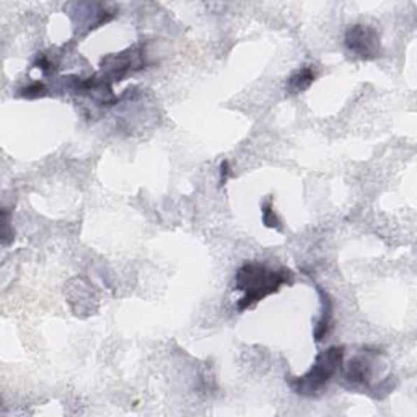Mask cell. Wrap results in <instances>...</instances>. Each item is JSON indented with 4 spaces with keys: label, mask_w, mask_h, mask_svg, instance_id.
<instances>
[{
    "label": "cell",
    "mask_w": 417,
    "mask_h": 417,
    "mask_svg": "<svg viewBox=\"0 0 417 417\" xmlns=\"http://www.w3.org/2000/svg\"><path fill=\"white\" fill-rule=\"evenodd\" d=\"M294 282V272L290 269H271L261 262H245L238 267L233 289L241 290L243 297L238 300V310L245 311L266 297L281 290L282 285Z\"/></svg>",
    "instance_id": "1"
},
{
    "label": "cell",
    "mask_w": 417,
    "mask_h": 417,
    "mask_svg": "<svg viewBox=\"0 0 417 417\" xmlns=\"http://www.w3.org/2000/svg\"><path fill=\"white\" fill-rule=\"evenodd\" d=\"M342 359H344V347L332 346L316 355L315 364L311 365V369L305 375L297 376V379L287 376V383L297 395L315 396L337 374V370L342 365Z\"/></svg>",
    "instance_id": "2"
},
{
    "label": "cell",
    "mask_w": 417,
    "mask_h": 417,
    "mask_svg": "<svg viewBox=\"0 0 417 417\" xmlns=\"http://www.w3.org/2000/svg\"><path fill=\"white\" fill-rule=\"evenodd\" d=\"M344 44L347 51L359 59H365V61L376 59L381 52L379 31L367 24H354V27L347 28Z\"/></svg>",
    "instance_id": "3"
},
{
    "label": "cell",
    "mask_w": 417,
    "mask_h": 417,
    "mask_svg": "<svg viewBox=\"0 0 417 417\" xmlns=\"http://www.w3.org/2000/svg\"><path fill=\"white\" fill-rule=\"evenodd\" d=\"M346 380L351 381L352 385L369 386L372 380V357L369 352L349 362L346 370Z\"/></svg>",
    "instance_id": "4"
},
{
    "label": "cell",
    "mask_w": 417,
    "mask_h": 417,
    "mask_svg": "<svg viewBox=\"0 0 417 417\" xmlns=\"http://www.w3.org/2000/svg\"><path fill=\"white\" fill-rule=\"evenodd\" d=\"M315 287H316L318 295H320L321 299L323 309H321L320 320L316 321V327H315V332H313V336H315L316 342H321L326 339L327 334H330V330L332 325V311H334V309H332V300L330 294H327L325 289H321L318 284H315Z\"/></svg>",
    "instance_id": "5"
},
{
    "label": "cell",
    "mask_w": 417,
    "mask_h": 417,
    "mask_svg": "<svg viewBox=\"0 0 417 417\" xmlns=\"http://www.w3.org/2000/svg\"><path fill=\"white\" fill-rule=\"evenodd\" d=\"M313 82H315V72L310 67H302L289 77V80H287V92L290 95H297V93L309 90Z\"/></svg>",
    "instance_id": "6"
},
{
    "label": "cell",
    "mask_w": 417,
    "mask_h": 417,
    "mask_svg": "<svg viewBox=\"0 0 417 417\" xmlns=\"http://www.w3.org/2000/svg\"><path fill=\"white\" fill-rule=\"evenodd\" d=\"M261 211H262V223H264V227L274 228V230H277V232H282V222H281V218L277 217L274 208H272L271 197L264 202V204H262Z\"/></svg>",
    "instance_id": "7"
},
{
    "label": "cell",
    "mask_w": 417,
    "mask_h": 417,
    "mask_svg": "<svg viewBox=\"0 0 417 417\" xmlns=\"http://www.w3.org/2000/svg\"><path fill=\"white\" fill-rule=\"evenodd\" d=\"M15 238V233L12 228H10V218H8V211L7 208H3V232H2V241L3 245L7 246L10 241H12Z\"/></svg>",
    "instance_id": "8"
},
{
    "label": "cell",
    "mask_w": 417,
    "mask_h": 417,
    "mask_svg": "<svg viewBox=\"0 0 417 417\" xmlns=\"http://www.w3.org/2000/svg\"><path fill=\"white\" fill-rule=\"evenodd\" d=\"M44 92H46V88H44V85L41 82H34L33 85L27 87L23 90V97L27 98H38V97H43Z\"/></svg>",
    "instance_id": "9"
},
{
    "label": "cell",
    "mask_w": 417,
    "mask_h": 417,
    "mask_svg": "<svg viewBox=\"0 0 417 417\" xmlns=\"http://www.w3.org/2000/svg\"><path fill=\"white\" fill-rule=\"evenodd\" d=\"M232 175V171H230V165H228V162L225 160L220 165V186H223L227 183V180H228V176Z\"/></svg>",
    "instance_id": "10"
}]
</instances>
